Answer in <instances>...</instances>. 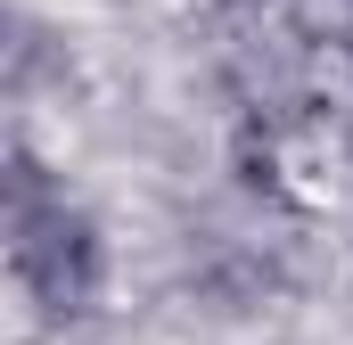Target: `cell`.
<instances>
[{
    "label": "cell",
    "instance_id": "1",
    "mask_svg": "<svg viewBox=\"0 0 353 345\" xmlns=\"http://www.w3.org/2000/svg\"><path fill=\"white\" fill-rule=\"evenodd\" d=\"M8 263H17L25 296H33L50 321H83L90 296H99V271H107L90 214H74L66 197H58L50 214H33L25 230H8Z\"/></svg>",
    "mask_w": 353,
    "mask_h": 345
},
{
    "label": "cell",
    "instance_id": "2",
    "mask_svg": "<svg viewBox=\"0 0 353 345\" xmlns=\"http://www.w3.org/2000/svg\"><path fill=\"white\" fill-rule=\"evenodd\" d=\"M345 58H353V17H345Z\"/></svg>",
    "mask_w": 353,
    "mask_h": 345
}]
</instances>
